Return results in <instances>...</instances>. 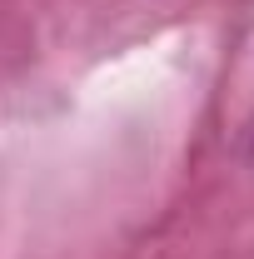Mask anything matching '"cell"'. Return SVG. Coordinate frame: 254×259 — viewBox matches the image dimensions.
<instances>
[{
	"instance_id": "cell-1",
	"label": "cell",
	"mask_w": 254,
	"mask_h": 259,
	"mask_svg": "<svg viewBox=\"0 0 254 259\" xmlns=\"http://www.w3.org/2000/svg\"><path fill=\"white\" fill-rule=\"evenodd\" d=\"M249 150H254V125H249Z\"/></svg>"
}]
</instances>
